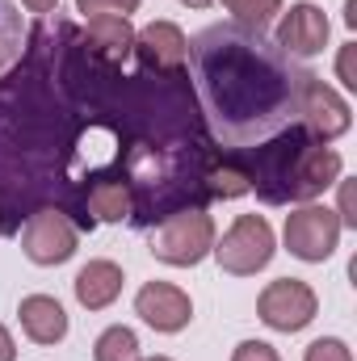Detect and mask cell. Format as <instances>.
<instances>
[{
  "label": "cell",
  "instance_id": "1",
  "mask_svg": "<svg viewBox=\"0 0 357 361\" xmlns=\"http://www.w3.org/2000/svg\"><path fill=\"white\" fill-rule=\"evenodd\" d=\"M185 59L206 126L223 147H265L282 130L298 126L307 68L265 38V30H248L240 21L206 25L189 42Z\"/></svg>",
  "mask_w": 357,
  "mask_h": 361
},
{
  "label": "cell",
  "instance_id": "2",
  "mask_svg": "<svg viewBox=\"0 0 357 361\" xmlns=\"http://www.w3.org/2000/svg\"><path fill=\"white\" fill-rule=\"evenodd\" d=\"M253 189L265 202H315L324 189L341 180V152L328 143H311L290 126V139L261 147V164L248 169Z\"/></svg>",
  "mask_w": 357,
  "mask_h": 361
},
{
  "label": "cell",
  "instance_id": "3",
  "mask_svg": "<svg viewBox=\"0 0 357 361\" xmlns=\"http://www.w3.org/2000/svg\"><path fill=\"white\" fill-rule=\"evenodd\" d=\"M210 248H214V219L202 206H185L177 214H169L152 235V257L173 269L202 265L210 257Z\"/></svg>",
  "mask_w": 357,
  "mask_h": 361
},
{
  "label": "cell",
  "instance_id": "4",
  "mask_svg": "<svg viewBox=\"0 0 357 361\" xmlns=\"http://www.w3.org/2000/svg\"><path fill=\"white\" fill-rule=\"evenodd\" d=\"M273 252H277V240H273V227L265 214H240L223 231V240H214V248H210L219 269L231 277H257L273 261Z\"/></svg>",
  "mask_w": 357,
  "mask_h": 361
},
{
  "label": "cell",
  "instance_id": "5",
  "mask_svg": "<svg viewBox=\"0 0 357 361\" xmlns=\"http://www.w3.org/2000/svg\"><path fill=\"white\" fill-rule=\"evenodd\" d=\"M341 219L332 206H320V202H307L298 210L286 214V227H282V240H286V252L307 261V265H320L328 261L337 248H341Z\"/></svg>",
  "mask_w": 357,
  "mask_h": 361
},
{
  "label": "cell",
  "instance_id": "6",
  "mask_svg": "<svg viewBox=\"0 0 357 361\" xmlns=\"http://www.w3.org/2000/svg\"><path fill=\"white\" fill-rule=\"evenodd\" d=\"M76 248H80V231H76V223H72L63 210H55V206L34 210V214L25 219V227H21V252H25L34 265H42V269L72 261Z\"/></svg>",
  "mask_w": 357,
  "mask_h": 361
},
{
  "label": "cell",
  "instance_id": "7",
  "mask_svg": "<svg viewBox=\"0 0 357 361\" xmlns=\"http://www.w3.org/2000/svg\"><path fill=\"white\" fill-rule=\"evenodd\" d=\"M257 315H261L265 328L290 336V332H303L320 315V298H315V290L303 277H277V281H269L265 290H261Z\"/></svg>",
  "mask_w": 357,
  "mask_h": 361
},
{
  "label": "cell",
  "instance_id": "8",
  "mask_svg": "<svg viewBox=\"0 0 357 361\" xmlns=\"http://www.w3.org/2000/svg\"><path fill=\"white\" fill-rule=\"evenodd\" d=\"M298 126L311 143H332L341 135H349L353 126V109L332 85H324L315 72H307L303 101H298Z\"/></svg>",
  "mask_w": 357,
  "mask_h": 361
},
{
  "label": "cell",
  "instance_id": "9",
  "mask_svg": "<svg viewBox=\"0 0 357 361\" xmlns=\"http://www.w3.org/2000/svg\"><path fill=\"white\" fill-rule=\"evenodd\" d=\"M328 34H332L328 13H324L320 4H311V0H298V4H290V8L282 13L273 42H277L290 59H311V55H320V51L328 47Z\"/></svg>",
  "mask_w": 357,
  "mask_h": 361
},
{
  "label": "cell",
  "instance_id": "10",
  "mask_svg": "<svg viewBox=\"0 0 357 361\" xmlns=\"http://www.w3.org/2000/svg\"><path fill=\"white\" fill-rule=\"evenodd\" d=\"M135 315H139L147 328L173 336V332H185V328H189V319H193V298H189L181 286H173V281H147V286H139V294H135Z\"/></svg>",
  "mask_w": 357,
  "mask_h": 361
},
{
  "label": "cell",
  "instance_id": "11",
  "mask_svg": "<svg viewBox=\"0 0 357 361\" xmlns=\"http://www.w3.org/2000/svg\"><path fill=\"white\" fill-rule=\"evenodd\" d=\"M135 55L147 72H164V76H177L185 68V55H189V38L177 21H152L135 34Z\"/></svg>",
  "mask_w": 357,
  "mask_h": 361
},
{
  "label": "cell",
  "instance_id": "12",
  "mask_svg": "<svg viewBox=\"0 0 357 361\" xmlns=\"http://www.w3.org/2000/svg\"><path fill=\"white\" fill-rule=\"evenodd\" d=\"M17 319H21V332L34 345H59L68 336V311L51 294H25L21 307H17Z\"/></svg>",
  "mask_w": 357,
  "mask_h": 361
},
{
  "label": "cell",
  "instance_id": "13",
  "mask_svg": "<svg viewBox=\"0 0 357 361\" xmlns=\"http://www.w3.org/2000/svg\"><path fill=\"white\" fill-rule=\"evenodd\" d=\"M122 281H126L122 265H114V261H89L85 269L76 273L72 290H76V302H80L85 311H105V307L118 302Z\"/></svg>",
  "mask_w": 357,
  "mask_h": 361
},
{
  "label": "cell",
  "instance_id": "14",
  "mask_svg": "<svg viewBox=\"0 0 357 361\" xmlns=\"http://www.w3.org/2000/svg\"><path fill=\"white\" fill-rule=\"evenodd\" d=\"M85 42H89L101 59L126 63L135 55V25H131V17H89Z\"/></svg>",
  "mask_w": 357,
  "mask_h": 361
},
{
  "label": "cell",
  "instance_id": "15",
  "mask_svg": "<svg viewBox=\"0 0 357 361\" xmlns=\"http://www.w3.org/2000/svg\"><path fill=\"white\" fill-rule=\"evenodd\" d=\"M85 206H89V223H122L135 214V197L122 180H97Z\"/></svg>",
  "mask_w": 357,
  "mask_h": 361
},
{
  "label": "cell",
  "instance_id": "16",
  "mask_svg": "<svg viewBox=\"0 0 357 361\" xmlns=\"http://www.w3.org/2000/svg\"><path fill=\"white\" fill-rule=\"evenodd\" d=\"M25 51V21L13 0H0V76L21 59Z\"/></svg>",
  "mask_w": 357,
  "mask_h": 361
},
{
  "label": "cell",
  "instance_id": "17",
  "mask_svg": "<svg viewBox=\"0 0 357 361\" xmlns=\"http://www.w3.org/2000/svg\"><path fill=\"white\" fill-rule=\"evenodd\" d=\"M92 361H139V336L126 324L105 328L92 345Z\"/></svg>",
  "mask_w": 357,
  "mask_h": 361
},
{
  "label": "cell",
  "instance_id": "18",
  "mask_svg": "<svg viewBox=\"0 0 357 361\" xmlns=\"http://www.w3.org/2000/svg\"><path fill=\"white\" fill-rule=\"evenodd\" d=\"M253 189V177H248V169H240V164H214L210 173H206V193L210 197H223V202H231V197H240V193H248Z\"/></svg>",
  "mask_w": 357,
  "mask_h": 361
},
{
  "label": "cell",
  "instance_id": "19",
  "mask_svg": "<svg viewBox=\"0 0 357 361\" xmlns=\"http://www.w3.org/2000/svg\"><path fill=\"white\" fill-rule=\"evenodd\" d=\"M219 4H227L236 13V21L248 25V30H265L269 21L282 13V0H219Z\"/></svg>",
  "mask_w": 357,
  "mask_h": 361
},
{
  "label": "cell",
  "instance_id": "20",
  "mask_svg": "<svg viewBox=\"0 0 357 361\" xmlns=\"http://www.w3.org/2000/svg\"><path fill=\"white\" fill-rule=\"evenodd\" d=\"M76 13L89 17H131L139 13V0H76Z\"/></svg>",
  "mask_w": 357,
  "mask_h": 361
},
{
  "label": "cell",
  "instance_id": "21",
  "mask_svg": "<svg viewBox=\"0 0 357 361\" xmlns=\"http://www.w3.org/2000/svg\"><path fill=\"white\" fill-rule=\"evenodd\" d=\"M303 361H353V349H349L341 336H320V341L307 345Z\"/></svg>",
  "mask_w": 357,
  "mask_h": 361
},
{
  "label": "cell",
  "instance_id": "22",
  "mask_svg": "<svg viewBox=\"0 0 357 361\" xmlns=\"http://www.w3.org/2000/svg\"><path fill=\"white\" fill-rule=\"evenodd\" d=\"M231 361H282V357H277V349L269 341H240L231 349Z\"/></svg>",
  "mask_w": 357,
  "mask_h": 361
},
{
  "label": "cell",
  "instance_id": "23",
  "mask_svg": "<svg viewBox=\"0 0 357 361\" xmlns=\"http://www.w3.org/2000/svg\"><path fill=\"white\" fill-rule=\"evenodd\" d=\"M353 55H357V42H345V47H341V55H337V80H341V85H345V89H349V92L357 89Z\"/></svg>",
  "mask_w": 357,
  "mask_h": 361
},
{
  "label": "cell",
  "instance_id": "24",
  "mask_svg": "<svg viewBox=\"0 0 357 361\" xmlns=\"http://www.w3.org/2000/svg\"><path fill=\"white\" fill-rule=\"evenodd\" d=\"M341 185V206H337V219L341 227H357V214H353V185L349 180H337Z\"/></svg>",
  "mask_w": 357,
  "mask_h": 361
},
{
  "label": "cell",
  "instance_id": "25",
  "mask_svg": "<svg viewBox=\"0 0 357 361\" xmlns=\"http://www.w3.org/2000/svg\"><path fill=\"white\" fill-rule=\"evenodd\" d=\"M0 361H17V345H13V336H8L4 324H0Z\"/></svg>",
  "mask_w": 357,
  "mask_h": 361
},
{
  "label": "cell",
  "instance_id": "26",
  "mask_svg": "<svg viewBox=\"0 0 357 361\" xmlns=\"http://www.w3.org/2000/svg\"><path fill=\"white\" fill-rule=\"evenodd\" d=\"M21 4H25L30 13H55V4H59V0H21Z\"/></svg>",
  "mask_w": 357,
  "mask_h": 361
},
{
  "label": "cell",
  "instance_id": "27",
  "mask_svg": "<svg viewBox=\"0 0 357 361\" xmlns=\"http://www.w3.org/2000/svg\"><path fill=\"white\" fill-rule=\"evenodd\" d=\"M345 25L357 30V0H345Z\"/></svg>",
  "mask_w": 357,
  "mask_h": 361
},
{
  "label": "cell",
  "instance_id": "28",
  "mask_svg": "<svg viewBox=\"0 0 357 361\" xmlns=\"http://www.w3.org/2000/svg\"><path fill=\"white\" fill-rule=\"evenodd\" d=\"M181 4H189V8H206L210 0H181Z\"/></svg>",
  "mask_w": 357,
  "mask_h": 361
},
{
  "label": "cell",
  "instance_id": "29",
  "mask_svg": "<svg viewBox=\"0 0 357 361\" xmlns=\"http://www.w3.org/2000/svg\"><path fill=\"white\" fill-rule=\"evenodd\" d=\"M139 361H173V357H139Z\"/></svg>",
  "mask_w": 357,
  "mask_h": 361
}]
</instances>
